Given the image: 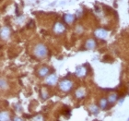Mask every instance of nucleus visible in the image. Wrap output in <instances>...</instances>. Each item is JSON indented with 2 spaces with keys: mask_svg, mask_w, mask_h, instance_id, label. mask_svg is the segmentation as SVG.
Returning <instances> with one entry per match:
<instances>
[{
  "mask_svg": "<svg viewBox=\"0 0 129 121\" xmlns=\"http://www.w3.org/2000/svg\"><path fill=\"white\" fill-rule=\"evenodd\" d=\"M35 55L39 57H44L47 55V49L44 45L42 44H38L35 47Z\"/></svg>",
  "mask_w": 129,
  "mask_h": 121,
  "instance_id": "1",
  "label": "nucleus"
},
{
  "mask_svg": "<svg viewBox=\"0 0 129 121\" xmlns=\"http://www.w3.org/2000/svg\"><path fill=\"white\" fill-rule=\"evenodd\" d=\"M71 87H72V82L69 81L68 80H65V81H63L60 83V89L62 91H65V92L70 90Z\"/></svg>",
  "mask_w": 129,
  "mask_h": 121,
  "instance_id": "2",
  "label": "nucleus"
},
{
  "mask_svg": "<svg viewBox=\"0 0 129 121\" xmlns=\"http://www.w3.org/2000/svg\"><path fill=\"white\" fill-rule=\"evenodd\" d=\"M95 34H96L98 38H105V37H107V32L104 31V30H102V29H99L98 31H96Z\"/></svg>",
  "mask_w": 129,
  "mask_h": 121,
  "instance_id": "3",
  "label": "nucleus"
},
{
  "mask_svg": "<svg viewBox=\"0 0 129 121\" xmlns=\"http://www.w3.org/2000/svg\"><path fill=\"white\" fill-rule=\"evenodd\" d=\"M65 31V27L61 23H57L55 24V32L56 33H62V32Z\"/></svg>",
  "mask_w": 129,
  "mask_h": 121,
  "instance_id": "4",
  "label": "nucleus"
},
{
  "mask_svg": "<svg viewBox=\"0 0 129 121\" xmlns=\"http://www.w3.org/2000/svg\"><path fill=\"white\" fill-rule=\"evenodd\" d=\"M8 34H9V30L8 28H3L2 29V31H1V36H2V38L3 39H6L8 37Z\"/></svg>",
  "mask_w": 129,
  "mask_h": 121,
  "instance_id": "5",
  "label": "nucleus"
},
{
  "mask_svg": "<svg viewBox=\"0 0 129 121\" xmlns=\"http://www.w3.org/2000/svg\"><path fill=\"white\" fill-rule=\"evenodd\" d=\"M56 82V76L55 75H52L50 76L48 79H47V83L50 84V85H54Z\"/></svg>",
  "mask_w": 129,
  "mask_h": 121,
  "instance_id": "6",
  "label": "nucleus"
},
{
  "mask_svg": "<svg viewBox=\"0 0 129 121\" xmlns=\"http://www.w3.org/2000/svg\"><path fill=\"white\" fill-rule=\"evenodd\" d=\"M86 46H87V48H89V49H93V48L96 46V43H95V42L93 40H89L87 42V43H86Z\"/></svg>",
  "mask_w": 129,
  "mask_h": 121,
  "instance_id": "7",
  "label": "nucleus"
},
{
  "mask_svg": "<svg viewBox=\"0 0 129 121\" xmlns=\"http://www.w3.org/2000/svg\"><path fill=\"white\" fill-rule=\"evenodd\" d=\"M65 20H66V21L67 22V23H72L74 20V17L72 16V15L67 14L65 16Z\"/></svg>",
  "mask_w": 129,
  "mask_h": 121,
  "instance_id": "8",
  "label": "nucleus"
},
{
  "mask_svg": "<svg viewBox=\"0 0 129 121\" xmlns=\"http://www.w3.org/2000/svg\"><path fill=\"white\" fill-rule=\"evenodd\" d=\"M116 99H117V95L115 93H112L108 98L109 102H111V103H113L114 101H116Z\"/></svg>",
  "mask_w": 129,
  "mask_h": 121,
  "instance_id": "9",
  "label": "nucleus"
},
{
  "mask_svg": "<svg viewBox=\"0 0 129 121\" xmlns=\"http://www.w3.org/2000/svg\"><path fill=\"white\" fill-rule=\"evenodd\" d=\"M49 69L47 68H42L40 69V71H39V73H40V75L41 76H44V75H46L47 73H48Z\"/></svg>",
  "mask_w": 129,
  "mask_h": 121,
  "instance_id": "10",
  "label": "nucleus"
},
{
  "mask_svg": "<svg viewBox=\"0 0 129 121\" xmlns=\"http://www.w3.org/2000/svg\"><path fill=\"white\" fill-rule=\"evenodd\" d=\"M86 74V70H85V68H79L78 70L77 71V76H84V75Z\"/></svg>",
  "mask_w": 129,
  "mask_h": 121,
  "instance_id": "11",
  "label": "nucleus"
},
{
  "mask_svg": "<svg viewBox=\"0 0 129 121\" xmlns=\"http://www.w3.org/2000/svg\"><path fill=\"white\" fill-rule=\"evenodd\" d=\"M106 105H107V100H106V99H102L101 101V107L104 109L105 107H106Z\"/></svg>",
  "mask_w": 129,
  "mask_h": 121,
  "instance_id": "12",
  "label": "nucleus"
},
{
  "mask_svg": "<svg viewBox=\"0 0 129 121\" xmlns=\"http://www.w3.org/2000/svg\"><path fill=\"white\" fill-rule=\"evenodd\" d=\"M77 96L78 97V98H81V97L84 96V92L82 91V90H80V91H77Z\"/></svg>",
  "mask_w": 129,
  "mask_h": 121,
  "instance_id": "13",
  "label": "nucleus"
},
{
  "mask_svg": "<svg viewBox=\"0 0 129 121\" xmlns=\"http://www.w3.org/2000/svg\"><path fill=\"white\" fill-rule=\"evenodd\" d=\"M91 111L93 112V113H95V114H97L98 113V109L96 106H91Z\"/></svg>",
  "mask_w": 129,
  "mask_h": 121,
  "instance_id": "14",
  "label": "nucleus"
},
{
  "mask_svg": "<svg viewBox=\"0 0 129 121\" xmlns=\"http://www.w3.org/2000/svg\"><path fill=\"white\" fill-rule=\"evenodd\" d=\"M1 88H2V89L5 88V82H4V80H1Z\"/></svg>",
  "mask_w": 129,
  "mask_h": 121,
  "instance_id": "15",
  "label": "nucleus"
}]
</instances>
